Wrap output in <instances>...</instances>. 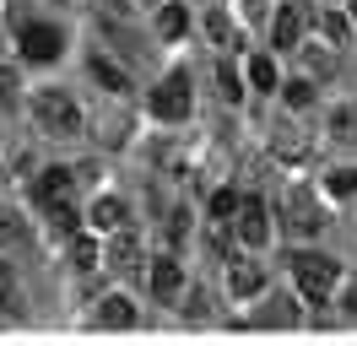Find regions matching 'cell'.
Returning a JSON list of instances; mask_svg holds the SVG:
<instances>
[{
	"label": "cell",
	"instance_id": "obj_1",
	"mask_svg": "<svg viewBox=\"0 0 357 346\" xmlns=\"http://www.w3.org/2000/svg\"><path fill=\"white\" fill-rule=\"evenodd\" d=\"M287 271H292V287L309 303H325L335 292V281H341V265H335L331 255H314V249H292Z\"/></svg>",
	"mask_w": 357,
	"mask_h": 346
},
{
	"label": "cell",
	"instance_id": "obj_2",
	"mask_svg": "<svg viewBox=\"0 0 357 346\" xmlns=\"http://www.w3.org/2000/svg\"><path fill=\"white\" fill-rule=\"evenodd\" d=\"M33 119H38L49 135H82V108H76V98L60 92V86H44V92L33 98Z\"/></svg>",
	"mask_w": 357,
	"mask_h": 346
},
{
	"label": "cell",
	"instance_id": "obj_3",
	"mask_svg": "<svg viewBox=\"0 0 357 346\" xmlns=\"http://www.w3.org/2000/svg\"><path fill=\"white\" fill-rule=\"evenodd\" d=\"M146 108H152V119H162V125L190 119V108H195V98H190V70H168V76L152 86Z\"/></svg>",
	"mask_w": 357,
	"mask_h": 346
},
{
	"label": "cell",
	"instance_id": "obj_4",
	"mask_svg": "<svg viewBox=\"0 0 357 346\" xmlns=\"http://www.w3.org/2000/svg\"><path fill=\"white\" fill-rule=\"evenodd\" d=\"M17 43H22V60H33V65H54L66 54V33L54 22H27Z\"/></svg>",
	"mask_w": 357,
	"mask_h": 346
},
{
	"label": "cell",
	"instance_id": "obj_5",
	"mask_svg": "<svg viewBox=\"0 0 357 346\" xmlns=\"http://www.w3.org/2000/svg\"><path fill=\"white\" fill-rule=\"evenodd\" d=\"M233 233H238V243H244V249H260V243L271 238L266 200H260V195H249L244 206H238V216H233Z\"/></svg>",
	"mask_w": 357,
	"mask_h": 346
},
{
	"label": "cell",
	"instance_id": "obj_6",
	"mask_svg": "<svg viewBox=\"0 0 357 346\" xmlns=\"http://www.w3.org/2000/svg\"><path fill=\"white\" fill-rule=\"evenodd\" d=\"M282 216H287L292 233H319V227H325V211H319V200H314L309 190H287V206H282Z\"/></svg>",
	"mask_w": 357,
	"mask_h": 346
},
{
	"label": "cell",
	"instance_id": "obj_7",
	"mask_svg": "<svg viewBox=\"0 0 357 346\" xmlns=\"http://www.w3.org/2000/svg\"><path fill=\"white\" fill-rule=\"evenodd\" d=\"M146 287H152V298H178L184 292V271H178V260L174 255H157L152 265H146Z\"/></svg>",
	"mask_w": 357,
	"mask_h": 346
},
{
	"label": "cell",
	"instance_id": "obj_8",
	"mask_svg": "<svg viewBox=\"0 0 357 346\" xmlns=\"http://www.w3.org/2000/svg\"><path fill=\"white\" fill-rule=\"evenodd\" d=\"M227 292H233L238 303L260 298V292H266V271L249 265V260H233V265H227Z\"/></svg>",
	"mask_w": 357,
	"mask_h": 346
},
{
	"label": "cell",
	"instance_id": "obj_9",
	"mask_svg": "<svg viewBox=\"0 0 357 346\" xmlns=\"http://www.w3.org/2000/svg\"><path fill=\"white\" fill-rule=\"evenodd\" d=\"M70 190H76V173H70V168H44V173H38V184H33V200L49 206V200H66Z\"/></svg>",
	"mask_w": 357,
	"mask_h": 346
},
{
	"label": "cell",
	"instance_id": "obj_10",
	"mask_svg": "<svg viewBox=\"0 0 357 346\" xmlns=\"http://www.w3.org/2000/svg\"><path fill=\"white\" fill-rule=\"evenodd\" d=\"M109 265H114V271H146V265H141V238H135L130 227H119V233H114Z\"/></svg>",
	"mask_w": 357,
	"mask_h": 346
},
{
	"label": "cell",
	"instance_id": "obj_11",
	"mask_svg": "<svg viewBox=\"0 0 357 346\" xmlns=\"http://www.w3.org/2000/svg\"><path fill=\"white\" fill-rule=\"evenodd\" d=\"M87 222L98 227V233H119L125 227V200H114V195H98L87 206Z\"/></svg>",
	"mask_w": 357,
	"mask_h": 346
},
{
	"label": "cell",
	"instance_id": "obj_12",
	"mask_svg": "<svg viewBox=\"0 0 357 346\" xmlns=\"http://www.w3.org/2000/svg\"><path fill=\"white\" fill-rule=\"evenodd\" d=\"M271 38H276V49H298V43H303V11H298V6H282V11H276V27H271Z\"/></svg>",
	"mask_w": 357,
	"mask_h": 346
},
{
	"label": "cell",
	"instance_id": "obj_13",
	"mask_svg": "<svg viewBox=\"0 0 357 346\" xmlns=\"http://www.w3.org/2000/svg\"><path fill=\"white\" fill-rule=\"evenodd\" d=\"M244 82L255 86V92H276V86H282L276 60H271V54H249V60H244Z\"/></svg>",
	"mask_w": 357,
	"mask_h": 346
},
{
	"label": "cell",
	"instance_id": "obj_14",
	"mask_svg": "<svg viewBox=\"0 0 357 346\" xmlns=\"http://www.w3.org/2000/svg\"><path fill=\"white\" fill-rule=\"evenodd\" d=\"M206 38L217 43V49H238V27L227 22L222 6H206Z\"/></svg>",
	"mask_w": 357,
	"mask_h": 346
},
{
	"label": "cell",
	"instance_id": "obj_15",
	"mask_svg": "<svg viewBox=\"0 0 357 346\" xmlns=\"http://www.w3.org/2000/svg\"><path fill=\"white\" fill-rule=\"evenodd\" d=\"M70 265H76V271H98V260H103V249H98V238L92 233H70Z\"/></svg>",
	"mask_w": 357,
	"mask_h": 346
},
{
	"label": "cell",
	"instance_id": "obj_16",
	"mask_svg": "<svg viewBox=\"0 0 357 346\" xmlns=\"http://www.w3.org/2000/svg\"><path fill=\"white\" fill-rule=\"evenodd\" d=\"M98 324H103V330H130V324H135L130 298H119V292H114V298H103V314H98Z\"/></svg>",
	"mask_w": 357,
	"mask_h": 346
},
{
	"label": "cell",
	"instance_id": "obj_17",
	"mask_svg": "<svg viewBox=\"0 0 357 346\" xmlns=\"http://www.w3.org/2000/svg\"><path fill=\"white\" fill-rule=\"evenodd\" d=\"M157 33H162V38H184V33H190V11L168 0V6L157 11Z\"/></svg>",
	"mask_w": 357,
	"mask_h": 346
},
{
	"label": "cell",
	"instance_id": "obj_18",
	"mask_svg": "<svg viewBox=\"0 0 357 346\" xmlns=\"http://www.w3.org/2000/svg\"><path fill=\"white\" fill-rule=\"evenodd\" d=\"M92 76L109 86V92H130V76H125V70H119L114 60H103V54H92Z\"/></svg>",
	"mask_w": 357,
	"mask_h": 346
},
{
	"label": "cell",
	"instance_id": "obj_19",
	"mask_svg": "<svg viewBox=\"0 0 357 346\" xmlns=\"http://www.w3.org/2000/svg\"><path fill=\"white\" fill-rule=\"evenodd\" d=\"M238 206H244V195H233V190H217L211 200H206L211 222H227V216H238Z\"/></svg>",
	"mask_w": 357,
	"mask_h": 346
},
{
	"label": "cell",
	"instance_id": "obj_20",
	"mask_svg": "<svg viewBox=\"0 0 357 346\" xmlns=\"http://www.w3.org/2000/svg\"><path fill=\"white\" fill-rule=\"evenodd\" d=\"M44 211H49V222H54V233H76V222H82V216H76V206H70V200H49V206H44Z\"/></svg>",
	"mask_w": 357,
	"mask_h": 346
},
{
	"label": "cell",
	"instance_id": "obj_21",
	"mask_svg": "<svg viewBox=\"0 0 357 346\" xmlns=\"http://www.w3.org/2000/svg\"><path fill=\"white\" fill-rule=\"evenodd\" d=\"M319 33H325V38L341 49V43H347V33H352V22L341 17V11H319Z\"/></svg>",
	"mask_w": 357,
	"mask_h": 346
},
{
	"label": "cell",
	"instance_id": "obj_22",
	"mask_svg": "<svg viewBox=\"0 0 357 346\" xmlns=\"http://www.w3.org/2000/svg\"><path fill=\"white\" fill-rule=\"evenodd\" d=\"M217 86H222V98H227V103H238L249 82L238 76V70H233V65H217Z\"/></svg>",
	"mask_w": 357,
	"mask_h": 346
},
{
	"label": "cell",
	"instance_id": "obj_23",
	"mask_svg": "<svg viewBox=\"0 0 357 346\" xmlns=\"http://www.w3.org/2000/svg\"><path fill=\"white\" fill-rule=\"evenodd\" d=\"M22 233H27V227H22V216L11 211V206H0V249H6V243H17Z\"/></svg>",
	"mask_w": 357,
	"mask_h": 346
},
{
	"label": "cell",
	"instance_id": "obj_24",
	"mask_svg": "<svg viewBox=\"0 0 357 346\" xmlns=\"http://www.w3.org/2000/svg\"><path fill=\"white\" fill-rule=\"evenodd\" d=\"M325 190L331 195H357V168H335L331 179H325Z\"/></svg>",
	"mask_w": 357,
	"mask_h": 346
},
{
	"label": "cell",
	"instance_id": "obj_25",
	"mask_svg": "<svg viewBox=\"0 0 357 346\" xmlns=\"http://www.w3.org/2000/svg\"><path fill=\"white\" fill-rule=\"evenodd\" d=\"M331 130L341 135V141H357V108H341V114L331 119Z\"/></svg>",
	"mask_w": 357,
	"mask_h": 346
},
{
	"label": "cell",
	"instance_id": "obj_26",
	"mask_svg": "<svg viewBox=\"0 0 357 346\" xmlns=\"http://www.w3.org/2000/svg\"><path fill=\"white\" fill-rule=\"evenodd\" d=\"M282 98H287V108H309L314 86H309V82H287V86H282Z\"/></svg>",
	"mask_w": 357,
	"mask_h": 346
},
{
	"label": "cell",
	"instance_id": "obj_27",
	"mask_svg": "<svg viewBox=\"0 0 357 346\" xmlns=\"http://www.w3.org/2000/svg\"><path fill=\"white\" fill-rule=\"evenodd\" d=\"M17 314V298H11V281H0V319H11Z\"/></svg>",
	"mask_w": 357,
	"mask_h": 346
},
{
	"label": "cell",
	"instance_id": "obj_28",
	"mask_svg": "<svg viewBox=\"0 0 357 346\" xmlns=\"http://www.w3.org/2000/svg\"><path fill=\"white\" fill-rule=\"evenodd\" d=\"M184 222H190L184 211H174V216H168V243H178V238H184Z\"/></svg>",
	"mask_w": 357,
	"mask_h": 346
},
{
	"label": "cell",
	"instance_id": "obj_29",
	"mask_svg": "<svg viewBox=\"0 0 357 346\" xmlns=\"http://www.w3.org/2000/svg\"><path fill=\"white\" fill-rule=\"evenodd\" d=\"M11 98H17V76H11V70H0V103H11Z\"/></svg>",
	"mask_w": 357,
	"mask_h": 346
},
{
	"label": "cell",
	"instance_id": "obj_30",
	"mask_svg": "<svg viewBox=\"0 0 357 346\" xmlns=\"http://www.w3.org/2000/svg\"><path fill=\"white\" fill-rule=\"evenodd\" d=\"M152 6H157V0H152Z\"/></svg>",
	"mask_w": 357,
	"mask_h": 346
}]
</instances>
